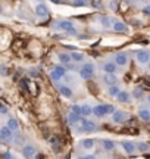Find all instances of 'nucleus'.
<instances>
[{
    "label": "nucleus",
    "instance_id": "nucleus-1",
    "mask_svg": "<svg viewBox=\"0 0 150 159\" xmlns=\"http://www.w3.org/2000/svg\"><path fill=\"white\" fill-rule=\"evenodd\" d=\"M113 108L112 105H97V106H94L93 108V114L96 115V117H103V115H106V114H111L113 112Z\"/></svg>",
    "mask_w": 150,
    "mask_h": 159
},
{
    "label": "nucleus",
    "instance_id": "nucleus-2",
    "mask_svg": "<svg viewBox=\"0 0 150 159\" xmlns=\"http://www.w3.org/2000/svg\"><path fill=\"white\" fill-rule=\"evenodd\" d=\"M93 75H94V65L93 63H85L79 71V77L82 80H90Z\"/></svg>",
    "mask_w": 150,
    "mask_h": 159
},
{
    "label": "nucleus",
    "instance_id": "nucleus-3",
    "mask_svg": "<svg viewBox=\"0 0 150 159\" xmlns=\"http://www.w3.org/2000/svg\"><path fill=\"white\" fill-rule=\"evenodd\" d=\"M58 28L63 30V31H66L69 34H76V30L74 28L72 22H69V21H60V22H58Z\"/></svg>",
    "mask_w": 150,
    "mask_h": 159
},
{
    "label": "nucleus",
    "instance_id": "nucleus-4",
    "mask_svg": "<svg viewBox=\"0 0 150 159\" xmlns=\"http://www.w3.org/2000/svg\"><path fill=\"white\" fill-rule=\"evenodd\" d=\"M79 124H81V130H82V131H94V130H96V124H94L93 121L81 119Z\"/></svg>",
    "mask_w": 150,
    "mask_h": 159
},
{
    "label": "nucleus",
    "instance_id": "nucleus-5",
    "mask_svg": "<svg viewBox=\"0 0 150 159\" xmlns=\"http://www.w3.org/2000/svg\"><path fill=\"white\" fill-rule=\"evenodd\" d=\"M22 153H24V158H27V159L34 158L36 156V147L31 146V144H27V146H24Z\"/></svg>",
    "mask_w": 150,
    "mask_h": 159
},
{
    "label": "nucleus",
    "instance_id": "nucleus-6",
    "mask_svg": "<svg viewBox=\"0 0 150 159\" xmlns=\"http://www.w3.org/2000/svg\"><path fill=\"white\" fill-rule=\"evenodd\" d=\"M0 139H1L3 141L10 140V139H12V130L7 128V127H1V128H0Z\"/></svg>",
    "mask_w": 150,
    "mask_h": 159
},
{
    "label": "nucleus",
    "instance_id": "nucleus-7",
    "mask_svg": "<svg viewBox=\"0 0 150 159\" xmlns=\"http://www.w3.org/2000/svg\"><path fill=\"white\" fill-rule=\"evenodd\" d=\"M137 61H138L140 63H147V62L150 61L149 52H146V50H140V52H137Z\"/></svg>",
    "mask_w": 150,
    "mask_h": 159
},
{
    "label": "nucleus",
    "instance_id": "nucleus-8",
    "mask_svg": "<svg viewBox=\"0 0 150 159\" xmlns=\"http://www.w3.org/2000/svg\"><path fill=\"white\" fill-rule=\"evenodd\" d=\"M36 13H37L38 16H47V15H49V10H47L46 4L38 3L37 6H36Z\"/></svg>",
    "mask_w": 150,
    "mask_h": 159
},
{
    "label": "nucleus",
    "instance_id": "nucleus-9",
    "mask_svg": "<svg viewBox=\"0 0 150 159\" xmlns=\"http://www.w3.org/2000/svg\"><path fill=\"white\" fill-rule=\"evenodd\" d=\"M115 62H116L118 65L124 66V65H127L128 58H127V55H125V53H118V55H116V58H115Z\"/></svg>",
    "mask_w": 150,
    "mask_h": 159
},
{
    "label": "nucleus",
    "instance_id": "nucleus-10",
    "mask_svg": "<svg viewBox=\"0 0 150 159\" xmlns=\"http://www.w3.org/2000/svg\"><path fill=\"white\" fill-rule=\"evenodd\" d=\"M103 81H105L106 84L115 85V84H116V81H118V77H116L115 74H106V75L103 77Z\"/></svg>",
    "mask_w": 150,
    "mask_h": 159
},
{
    "label": "nucleus",
    "instance_id": "nucleus-11",
    "mask_svg": "<svg viewBox=\"0 0 150 159\" xmlns=\"http://www.w3.org/2000/svg\"><path fill=\"white\" fill-rule=\"evenodd\" d=\"M103 69H105V72H106V74H115V71H116V63L108 62V63H105V65H103Z\"/></svg>",
    "mask_w": 150,
    "mask_h": 159
},
{
    "label": "nucleus",
    "instance_id": "nucleus-12",
    "mask_svg": "<svg viewBox=\"0 0 150 159\" xmlns=\"http://www.w3.org/2000/svg\"><path fill=\"white\" fill-rule=\"evenodd\" d=\"M59 91H60V94L65 96V97H72V90H71L68 85H60V87H59Z\"/></svg>",
    "mask_w": 150,
    "mask_h": 159
},
{
    "label": "nucleus",
    "instance_id": "nucleus-13",
    "mask_svg": "<svg viewBox=\"0 0 150 159\" xmlns=\"http://www.w3.org/2000/svg\"><path fill=\"white\" fill-rule=\"evenodd\" d=\"M113 30L116 31V33H125L127 31V27H125V24H122V22H118V21H115L113 22Z\"/></svg>",
    "mask_w": 150,
    "mask_h": 159
},
{
    "label": "nucleus",
    "instance_id": "nucleus-14",
    "mask_svg": "<svg viewBox=\"0 0 150 159\" xmlns=\"http://www.w3.org/2000/svg\"><path fill=\"white\" fill-rule=\"evenodd\" d=\"M116 99H118V102H121V103H127V102H130V94H128L127 91H121V93L116 96Z\"/></svg>",
    "mask_w": 150,
    "mask_h": 159
},
{
    "label": "nucleus",
    "instance_id": "nucleus-15",
    "mask_svg": "<svg viewBox=\"0 0 150 159\" xmlns=\"http://www.w3.org/2000/svg\"><path fill=\"white\" fill-rule=\"evenodd\" d=\"M58 58H59V61H60L62 63H69V62H71V59H72V58H71V55L63 53V52H62V53H58Z\"/></svg>",
    "mask_w": 150,
    "mask_h": 159
},
{
    "label": "nucleus",
    "instance_id": "nucleus-16",
    "mask_svg": "<svg viewBox=\"0 0 150 159\" xmlns=\"http://www.w3.org/2000/svg\"><path fill=\"white\" fill-rule=\"evenodd\" d=\"M112 119H113V122H122L125 119V114L121 112V111H116V112H113Z\"/></svg>",
    "mask_w": 150,
    "mask_h": 159
},
{
    "label": "nucleus",
    "instance_id": "nucleus-17",
    "mask_svg": "<svg viewBox=\"0 0 150 159\" xmlns=\"http://www.w3.org/2000/svg\"><path fill=\"white\" fill-rule=\"evenodd\" d=\"M122 147H124V150H125L127 153H133V152L135 150L134 144H133V143H130V141H124V143H122Z\"/></svg>",
    "mask_w": 150,
    "mask_h": 159
},
{
    "label": "nucleus",
    "instance_id": "nucleus-18",
    "mask_svg": "<svg viewBox=\"0 0 150 159\" xmlns=\"http://www.w3.org/2000/svg\"><path fill=\"white\" fill-rule=\"evenodd\" d=\"M138 117L141 119H144V121H149L150 119V111H147V109H140L138 111Z\"/></svg>",
    "mask_w": 150,
    "mask_h": 159
},
{
    "label": "nucleus",
    "instance_id": "nucleus-19",
    "mask_svg": "<svg viewBox=\"0 0 150 159\" xmlns=\"http://www.w3.org/2000/svg\"><path fill=\"white\" fill-rule=\"evenodd\" d=\"M82 147L84 149H91L93 146H94V140L93 139H85V140H82Z\"/></svg>",
    "mask_w": 150,
    "mask_h": 159
},
{
    "label": "nucleus",
    "instance_id": "nucleus-20",
    "mask_svg": "<svg viewBox=\"0 0 150 159\" xmlns=\"http://www.w3.org/2000/svg\"><path fill=\"white\" fill-rule=\"evenodd\" d=\"M6 127H7V128H10L12 131H16L19 125H18V122H16V119H12V118H10V119H9V121H7V125H6Z\"/></svg>",
    "mask_w": 150,
    "mask_h": 159
},
{
    "label": "nucleus",
    "instance_id": "nucleus-21",
    "mask_svg": "<svg viewBox=\"0 0 150 159\" xmlns=\"http://www.w3.org/2000/svg\"><path fill=\"white\" fill-rule=\"evenodd\" d=\"M68 119H69L71 124H75V122H79V121H81V119H79V115L75 114V112H71V114L68 115Z\"/></svg>",
    "mask_w": 150,
    "mask_h": 159
},
{
    "label": "nucleus",
    "instance_id": "nucleus-22",
    "mask_svg": "<svg viewBox=\"0 0 150 159\" xmlns=\"http://www.w3.org/2000/svg\"><path fill=\"white\" fill-rule=\"evenodd\" d=\"M103 147H105V150H113L115 143H113L112 140H105L103 141Z\"/></svg>",
    "mask_w": 150,
    "mask_h": 159
},
{
    "label": "nucleus",
    "instance_id": "nucleus-23",
    "mask_svg": "<svg viewBox=\"0 0 150 159\" xmlns=\"http://www.w3.org/2000/svg\"><path fill=\"white\" fill-rule=\"evenodd\" d=\"M119 93H121V90H119V87H118L116 84L109 87V94H111V96H118Z\"/></svg>",
    "mask_w": 150,
    "mask_h": 159
},
{
    "label": "nucleus",
    "instance_id": "nucleus-24",
    "mask_svg": "<svg viewBox=\"0 0 150 159\" xmlns=\"http://www.w3.org/2000/svg\"><path fill=\"white\" fill-rule=\"evenodd\" d=\"M100 24L103 25V28H109L111 27V19L108 16H102L100 18Z\"/></svg>",
    "mask_w": 150,
    "mask_h": 159
},
{
    "label": "nucleus",
    "instance_id": "nucleus-25",
    "mask_svg": "<svg viewBox=\"0 0 150 159\" xmlns=\"http://www.w3.org/2000/svg\"><path fill=\"white\" fill-rule=\"evenodd\" d=\"M81 108H82V115H84V117H88V115L93 112V108H90L88 105H82Z\"/></svg>",
    "mask_w": 150,
    "mask_h": 159
},
{
    "label": "nucleus",
    "instance_id": "nucleus-26",
    "mask_svg": "<svg viewBox=\"0 0 150 159\" xmlns=\"http://www.w3.org/2000/svg\"><path fill=\"white\" fill-rule=\"evenodd\" d=\"M71 58L76 61V62H81L82 59H84V56L81 55V53H78V52H71Z\"/></svg>",
    "mask_w": 150,
    "mask_h": 159
},
{
    "label": "nucleus",
    "instance_id": "nucleus-27",
    "mask_svg": "<svg viewBox=\"0 0 150 159\" xmlns=\"http://www.w3.org/2000/svg\"><path fill=\"white\" fill-rule=\"evenodd\" d=\"M53 71H55V72H56V74H58V75H59L60 78H62V77L65 75V69H63L62 66H56V68H55Z\"/></svg>",
    "mask_w": 150,
    "mask_h": 159
},
{
    "label": "nucleus",
    "instance_id": "nucleus-28",
    "mask_svg": "<svg viewBox=\"0 0 150 159\" xmlns=\"http://www.w3.org/2000/svg\"><path fill=\"white\" fill-rule=\"evenodd\" d=\"M133 94H134L135 99H141V97H143V90H141V88H135Z\"/></svg>",
    "mask_w": 150,
    "mask_h": 159
},
{
    "label": "nucleus",
    "instance_id": "nucleus-29",
    "mask_svg": "<svg viewBox=\"0 0 150 159\" xmlns=\"http://www.w3.org/2000/svg\"><path fill=\"white\" fill-rule=\"evenodd\" d=\"M72 112L78 114V115H82V108L78 106V105H74V106H72Z\"/></svg>",
    "mask_w": 150,
    "mask_h": 159
},
{
    "label": "nucleus",
    "instance_id": "nucleus-30",
    "mask_svg": "<svg viewBox=\"0 0 150 159\" xmlns=\"http://www.w3.org/2000/svg\"><path fill=\"white\" fill-rule=\"evenodd\" d=\"M85 4V0H74L72 1V6H75V7H79V6H84Z\"/></svg>",
    "mask_w": 150,
    "mask_h": 159
},
{
    "label": "nucleus",
    "instance_id": "nucleus-31",
    "mask_svg": "<svg viewBox=\"0 0 150 159\" xmlns=\"http://www.w3.org/2000/svg\"><path fill=\"white\" fill-rule=\"evenodd\" d=\"M147 149H149V147H147L146 143H140V144H138V150H140V152H147Z\"/></svg>",
    "mask_w": 150,
    "mask_h": 159
},
{
    "label": "nucleus",
    "instance_id": "nucleus-32",
    "mask_svg": "<svg viewBox=\"0 0 150 159\" xmlns=\"http://www.w3.org/2000/svg\"><path fill=\"white\" fill-rule=\"evenodd\" d=\"M0 112L3 114V115H6L9 111H7V108H6V105L4 103H0Z\"/></svg>",
    "mask_w": 150,
    "mask_h": 159
},
{
    "label": "nucleus",
    "instance_id": "nucleus-33",
    "mask_svg": "<svg viewBox=\"0 0 150 159\" xmlns=\"http://www.w3.org/2000/svg\"><path fill=\"white\" fill-rule=\"evenodd\" d=\"M141 84H143V87H144L146 90H150V81H147V80H143V81H141Z\"/></svg>",
    "mask_w": 150,
    "mask_h": 159
},
{
    "label": "nucleus",
    "instance_id": "nucleus-34",
    "mask_svg": "<svg viewBox=\"0 0 150 159\" xmlns=\"http://www.w3.org/2000/svg\"><path fill=\"white\" fill-rule=\"evenodd\" d=\"M144 15H150V4H146L144 7H143V10H141Z\"/></svg>",
    "mask_w": 150,
    "mask_h": 159
},
{
    "label": "nucleus",
    "instance_id": "nucleus-35",
    "mask_svg": "<svg viewBox=\"0 0 150 159\" xmlns=\"http://www.w3.org/2000/svg\"><path fill=\"white\" fill-rule=\"evenodd\" d=\"M50 77H52V80H53V81H58V80H60V77H59V75H58V74H56L55 71H52Z\"/></svg>",
    "mask_w": 150,
    "mask_h": 159
},
{
    "label": "nucleus",
    "instance_id": "nucleus-36",
    "mask_svg": "<svg viewBox=\"0 0 150 159\" xmlns=\"http://www.w3.org/2000/svg\"><path fill=\"white\" fill-rule=\"evenodd\" d=\"M1 159H12V155H10L9 152H4V153L1 155Z\"/></svg>",
    "mask_w": 150,
    "mask_h": 159
},
{
    "label": "nucleus",
    "instance_id": "nucleus-37",
    "mask_svg": "<svg viewBox=\"0 0 150 159\" xmlns=\"http://www.w3.org/2000/svg\"><path fill=\"white\" fill-rule=\"evenodd\" d=\"M79 159H96V158H94L93 155H87V156H81Z\"/></svg>",
    "mask_w": 150,
    "mask_h": 159
},
{
    "label": "nucleus",
    "instance_id": "nucleus-38",
    "mask_svg": "<svg viewBox=\"0 0 150 159\" xmlns=\"http://www.w3.org/2000/svg\"><path fill=\"white\" fill-rule=\"evenodd\" d=\"M111 9L116 10V3H115V1H112V3H111Z\"/></svg>",
    "mask_w": 150,
    "mask_h": 159
},
{
    "label": "nucleus",
    "instance_id": "nucleus-39",
    "mask_svg": "<svg viewBox=\"0 0 150 159\" xmlns=\"http://www.w3.org/2000/svg\"><path fill=\"white\" fill-rule=\"evenodd\" d=\"M43 158H44L43 155H37V159H43Z\"/></svg>",
    "mask_w": 150,
    "mask_h": 159
},
{
    "label": "nucleus",
    "instance_id": "nucleus-40",
    "mask_svg": "<svg viewBox=\"0 0 150 159\" xmlns=\"http://www.w3.org/2000/svg\"><path fill=\"white\" fill-rule=\"evenodd\" d=\"M143 1H147V3H150V0H143Z\"/></svg>",
    "mask_w": 150,
    "mask_h": 159
},
{
    "label": "nucleus",
    "instance_id": "nucleus-41",
    "mask_svg": "<svg viewBox=\"0 0 150 159\" xmlns=\"http://www.w3.org/2000/svg\"><path fill=\"white\" fill-rule=\"evenodd\" d=\"M147 100H149V102H150V96H149V99H147Z\"/></svg>",
    "mask_w": 150,
    "mask_h": 159
}]
</instances>
